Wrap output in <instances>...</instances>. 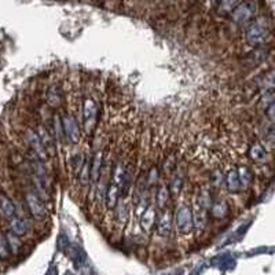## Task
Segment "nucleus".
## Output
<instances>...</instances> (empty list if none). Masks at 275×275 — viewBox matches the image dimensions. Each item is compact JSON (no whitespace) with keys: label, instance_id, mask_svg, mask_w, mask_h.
<instances>
[{"label":"nucleus","instance_id":"8","mask_svg":"<svg viewBox=\"0 0 275 275\" xmlns=\"http://www.w3.org/2000/svg\"><path fill=\"white\" fill-rule=\"evenodd\" d=\"M172 215L169 212H162L155 219V231L160 237H169L172 233Z\"/></svg>","mask_w":275,"mask_h":275},{"label":"nucleus","instance_id":"6","mask_svg":"<svg viewBox=\"0 0 275 275\" xmlns=\"http://www.w3.org/2000/svg\"><path fill=\"white\" fill-rule=\"evenodd\" d=\"M25 201H26V205H28L29 212L32 213V216L36 219H44L47 216V209L46 206L43 205V202L39 198V195L34 194L32 191H28L25 195Z\"/></svg>","mask_w":275,"mask_h":275},{"label":"nucleus","instance_id":"15","mask_svg":"<svg viewBox=\"0 0 275 275\" xmlns=\"http://www.w3.org/2000/svg\"><path fill=\"white\" fill-rule=\"evenodd\" d=\"M155 208L154 206H147L146 209H144L143 215H142V218H140V224H142V227L146 231H150V230L153 229V226L155 224Z\"/></svg>","mask_w":275,"mask_h":275},{"label":"nucleus","instance_id":"22","mask_svg":"<svg viewBox=\"0 0 275 275\" xmlns=\"http://www.w3.org/2000/svg\"><path fill=\"white\" fill-rule=\"evenodd\" d=\"M169 202V190L166 187L165 184H162L157 190V194H155V204L160 209H164L166 206V204Z\"/></svg>","mask_w":275,"mask_h":275},{"label":"nucleus","instance_id":"21","mask_svg":"<svg viewBox=\"0 0 275 275\" xmlns=\"http://www.w3.org/2000/svg\"><path fill=\"white\" fill-rule=\"evenodd\" d=\"M229 213V204L226 201H218L211 205V215L215 219H222Z\"/></svg>","mask_w":275,"mask_h":275},{"label":"nucleus","instance_id":"1","mask_svg":"<svg viewBox=\"0 0 275 275\" xmlns=\"http://www.w3.org/2000/svg\"><path fill=\"white\" fill-rule=\"evenodd\" d=\"M269 34L270 26L266 18H259L248 26L247 32H245V39L249 46L259 47L269 39Z\"/></svg>","mask_w":275,"mask_h":275},{"label":"nucleus","instance_id":"24","mask_svg":"<svg viewBox=\"0 0 275 275\" xmlns=\"http://www.w3.org/2000/svg\"><path fill=\"white\" fill-rule=\"evenodd\" d=\"M77 175H79L80 183L83 186H87V184L90 183V161H84V164H83V166L80 168V171H79Z\"/></svg>","mask_w":275,"mask_h":275},{"label":"nucleus","instance_id":"12","mask_svg":"<svg viewBox=\"0 0 275 275\" xmlns=\"http://www.w3.org/2000/svg\"><path fill=\"white\" fill-rule=\"evenodd\" d=\"M224 182H226V187L229 190L230 193H238L241 190L240 184V178H238V169L237 168H233L227 172L226 178H224Z\"/></svg>","mask_w":275,"mask_h":275},{"label":"nucleus","instance_id":"7","mask_svg":"<svg viewBox=\"0 0 275 275\" xmlns=\"http://www.w3.org/2000/svg\"><path fill=\"white\" fill-rule=\"evenodd\" d=\"M26 140H28V143L30 144V147H32V150H33L34 153V157H36L37 160H48L50 155L47 154L46 149H44V146L41 143L40 138L36 134V131H33V130H28V131H26Z\"/></svg>","mask_w":275,"mask_h":275},{"label":"nucleus","instance_id":"9","mask_svg":"<svg viewBox=\"0 0 275 275\" xmlns=\"http://www.w3.org/2000/svg\"><path fill=\"white\" fill-rule=\"evenodd\" d=\"M103 169V153L98 151L97 154L94 155V160L90 162V180L97 183L99 176L102 175Z\"/></svg>","mask_w":275,"mask_h":275},{"label":"nucleus","instance_id":"11","mask_svg":"<svg viewBox=\"0 0 275 275\" xmlns=\"http://www.w3.org/2000/svg\"><path fill=\"white\" fill-rule=\"evenodd\" d=\"M0 216L10 220L15 216V206L12 201L4 194H0Z\"/></svg>","mask_w":275,"mask_h":275},{"label":"nucleus","instance_id":"28","mask_svg":"<svg viewBox=\"0 0 275 275\" xmlns=\"http://www.w3.org/2000/svg\"><path fill=\"white\" fill-rule=\"evenodd\" d=\"M157 178H158V171L155 169V168H153L151 171H150V176H149V182L150 183H154V182H157Z\"/></svg>","mask_w":275,"mask_h":275},{"label":"nucleus","instance_id":"14","mask_svg":"<svg viewBox=\"0 0 275 275\" xmlns=\"http://www.w3.org/2000/svg\"><path fill=\"white\" fill-rule=\"evenodd\" d=\"M105 197H106V205L109 209H115L117 202H119V197H120V187L116 186L112 182L108 186V190L105 193Z\"/></svg>","mask_w":275,"mask_h":275},{"label":"nucleus","instance_id":"13","mask_svg":"<svg viewBox=\"0 0 275 275\" xmlns=\"http://www.w3.org/2000/svg\"><path fill=\"white\" fill-rule=\"evenodd\" d=\"M248 154L255 162H266V160H267V151L264 149L263 144L259 143V142L251 144Z\"/></svg>","mask_w":275,"mask_h":275},{"label":"nucleus","instance_id":"2","mask_svg":"<svg viewBox=\"0 0 275 275\" xmlns=\"http://www.w3.org/2000/svg\"><path fill=\"white\" fill-rule=\"evenodd\" d=\"M258 12V4L255 0H245L242 3H238V6L235 7L231 12V19L233 22L244 26L252 21L255 15Z\"/></svg>","mask_w":275,"mask_h":275},{"label":"nucleus","instance_id":"20","mask_svg":"<svg viewBox=\"0 0 275 275\" xmlns=\"http://www.w3.org/2000/svg\"><path fill=\"white\" fill-rule=\"evenodd\" d=\"M238 3H240V0H219L216 11L219 15H229L233 12L235 7L238 6Z\"/></svg>","mask_w":275,"mask_h":275},{"label":"nucleus","instance_id":"26","mask_svg":"<svg viewBox=\"0 0 275 275\" xmlns=\"http://www.w3.org/2000/svg\"><path fill=\"white\" fill-rule=\"evenodd\" d=\"M182 186H183V179L178 176V178H173L171 182V186H169V193H172L173 195H178L182 190Z\"/></svg>","mask_w":275,"mask_h":275},{"label":"nucleus","instance_id":"25","mask_svg":"<svg viewBox=\"0 0 275 275\" xmlns=\"http://www.w3.org/2000/svg\"><path fill=\"white\" fill-rule=\"evenodd\" d=\"M10 256V249H8V245H7L6 237L0 233V259L1 260H6Z\"/></svg>","mask_w":275,"mask_h":275},{"label":"nucleus","instance_id":"10","mask_svg":"<svg viewBox=\"0 0 275 275\" xmlns=\"http://www.w3.org/2000/svg\"><path fill=\"white\" fill-rule=\"evenodd\" d=\"M36 134H37L39 138H40L41 143H43V146H44L47 154L48 155L55 154V142H54V139H52V137L50 135V132L47 131L44 127H39Z\"/></svg>","mask_w":275,"mask_h":275},{"label":"nucleus","instance_id":"18","mask_svg":"<svg viewBox=\"0 0 275 275\" xmlns=\"http://www.w3.org/2000/svg\"><path fill=\"white\" fill-rule=\"evenodd\" d=\"M63 101L62 91L58 88L57 86H52L48 92H47V103L52 106V108H58Z\"/></svg>","mask_w":275,"mask_h":275},{"label":"nucleus","instance_id":"27","mask_svg":"<svg viewBox=\"0 0 275 275\" xmlns=\"http://www.w3.org/2000/svg\"><path fill=\"white\" fill-rule=\"evenodd\" d=\"M54 128H55V138H57V140H62L63 128H62V123H61L59 116H55V117H54Z\"/></svg>","mask_w":275,"mask_h":275},{"label":"nucleus","instance_id":"19","mask_svg":"<svg viewBox=\"0 0 275 275\" xmlns=\"http://www.w3.org/2000/svg\"><path fill=\"white\" fill-rule=\"evenodd\" d=\"M238 178H240L241 189L247 190L253 182V172L248 166H241L238 169Z\"/></svg>","mask_w":275,"mask_h":275},{"label":"nucleus","instance_id":"3","mask_svg":"<svg viewBox=\"0 0 275 275\" xmlns=\"http://www.w3.org/2000/svg\"><path fill=\"white\" fill-rule=\"evenodd\" d=\"M175 226L176 230L180 234H189L194 230V224H193V211L189 205H180L176 209L175 213Z\"/></svg>","mask_w":275,"mask_h":275},{"label":"nucleus","instance_id":"5","mask_svg":"<svg viewBox=\"0 0 275 275\" xmlns=\"http://www.w3.org/2000/svg\"><path fill=\"white\" fill-rule=\"evenodd\" d=\"M62 128H63V134L66 135V138L69 139L70 143H79L80 142V127L77 124V120L72 115L63 116L62 119Z\"/></svg>","mask_w":275,"mask_h":275},{"label":"nucleus","instance_id":"16","mask_svg":"<svg viewBox=\"0 0 275 275\" xmlns=\"http://www.w3.org/2000/svg\"><path fill=\"white\" fill-rule=\"evenodd\" d=\"M29 223L26 220H23L21 218H14L10 219V231L14 233L18 237H21V235H25L29 231Z\"/></svg>","mask_w":275,"mask_h":275},{"label":"nucleus","instance_id":"17","mask_svg":"<svg viewBox=\"0 0 275 275\" xmlns=\"http://www.w3.org/2000/svg\"><path fill=\"white\" fill-rule=\"evenodd\" d=\"M116 220L121 226H126L130 220V206L126 201L117 202L116 205Z\"/></svg>","mask_w":275,"mask_h":275},{"label":"nucleus","instance_id":"4","mask_svg":"<svg viewBox=\"0 0 275 275\" xmlns=\"http://www.w3.org/2000/svg\"><path fill=\"white\" fill-rule=\"evenodd\" d=\"M98 123V106L94 99L86 98L83 103V127L87 135H91Z\"/></svg>","mask_w":275,"mask_h":275},{"label":"nucleus","instance_id":"23","mask_svg":"<svg viewBox=\"0 0 275 275\" xmlns=\"http://www.w3.org/2000/svg\"><path fill=\"white\" fill-rule=\"evenodd\" d=\"M6 241H7V245H8V249H10V252L12 255H17L19 251H21V248H22V242L19 240V237L15 235L11 231H8L6 234Z\"/></svg>","mask_w":275,"mask_h":275}]
</instances>
